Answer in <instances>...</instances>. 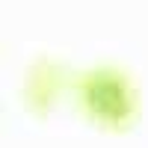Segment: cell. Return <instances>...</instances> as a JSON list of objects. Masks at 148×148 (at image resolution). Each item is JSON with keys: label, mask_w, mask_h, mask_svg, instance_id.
Wrapping results in <instances>:
<instances>
[{"label": "cell", "mask_w": 148, "mask_h": 148, "mask_svg": "<svg viewBox=\"0 0 148 148\" xmlns=\"http://www.w3.org/2000/svg\"><path fill=\"white\" fill-rule=\"evenodd\" d=\"M121 86L116 80H95L92 83V107L98 110V113H104V104L113 107V113H121Z\"/></svg>", "instance_id": "cell-1"}]
</instances>
